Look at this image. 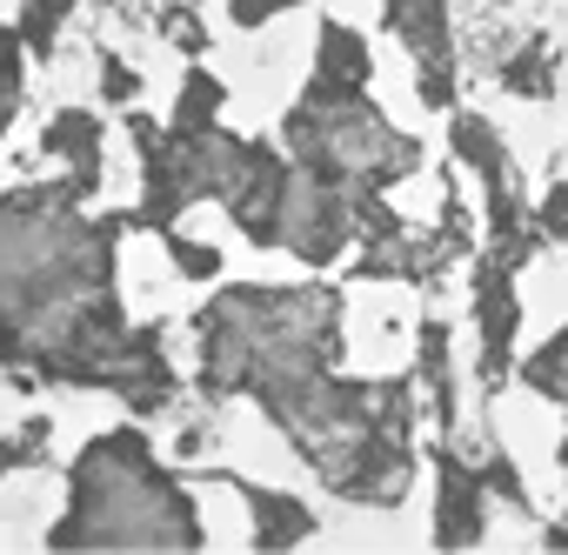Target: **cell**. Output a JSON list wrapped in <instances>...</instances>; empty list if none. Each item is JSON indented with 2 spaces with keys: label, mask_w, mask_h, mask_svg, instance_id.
<instances>
[{
  "label": "cell",
  "mask_w": 568,
  "mask_h": 555,
  "mask_svg": "<svg viewBox=\"0 0 568 555\" xmlns=\"http://www.w3.org/2000/svg\"><path fill=\"white\" fill-rule=\"evenodd\" d=\"M342 289L227 282L194 309V389L247 395L315 482L355 508H395L415 482V375H342Z\"/></svg>",
  "instance_id": "6da1fadb"
},
{
  "label": "cell",
  "mask_w": 568,
  "mask_h": 555,
  "mask_svg": "<svg viewBox=\"0 0 568 555\" xmlns=\"http://www.w3.org/2000/svg\"><path fill=\"white\" fill-rule=\"evenodd\" d=\"M88 201L74 174L0 188V375L168 415L181 395L168 329L121 309V234L134 214H94Z\"/></svg>",
  "instance_id": "7a4b0ae2"
},
{
  "label": "cell",
  "mask_w": 568,
  "mask_h": 555,
  "mask_svg": "<svg viewBox=\"0 0 568 555\" xmlns=\"http://www.w3.org/2000/svg\"><path fill=\"white\" fill-rule=\"evenodd\" d=\"M201 508L181 475L154 455L148 428L121 422L74 448L68 508L48 528V548H201Z\"/></svg>",
  "instance_id": "3957f363"
},
{
  "label": "cell",
  "mask_w": 568,
  "mask_h": 555,
  "mask_svg": "<svg viewBox=\"0 0 568 555\" xmlns=\"http://www.w3.org/2000/svg\"><path fill=\"white\" fill-rule=\"evenodd\" d=\"M281 148L295 168L348 194H388L402 174L422 168V141L388 128V114L368 101V81H328V74H308L302 101L281 121Z\"/></svg>",
  "instance_id": "277c9868"
},
{
  "label": "cell",
  "mask_w": 568,
  "mask_h": 555,
  "mask_svg": "<svg viewBox=\"0 0 568 555\" xmlns=\"http://www.w3.org/2000/svg\"><path fill=\"white\" fill-rule=\"evenodd\" d=\"M541 241H488L475 248L468 268V309H475V335H481V382L501 389L515 369V329H521V295H515V274Z\"/></svg>",
  "instance_id": "5b68a950"
},
{
  "label": "cell",
  "mask_w": 568,
  "mask_h": 555,
  "mask_svg": "<svg viewBox=\"0 0 568 555\" xmlns=\"http://www.w3.org/2000/svg\"><path fill=\"white\" fill-rule=\"evenodd\" d=\"M468 254V228H462V194L448 188V208H442V228L422 234V228H402L388 241H368L362 261H355V282H442V274Z\"/></svg>",
  "instance_id": "8992f818"
},
{
  "label": "cell",
  "mask_w": 568,
  "mask_h": 555,
  "mask_svg": "<svg viewBox=\"0 0 568 555\" xmlns=\"http://www.w3.org/2000/svg\"><path fill=\"white\" fill-rule=\"evenodd\" d=\"M388 34L415 54V94L435 114H455V28H448V0H388L382 8Z\"/></svg>",
  "instance_id": "52a82bcc"
},
{
  "label": "cell",
  "mask_w": 568,
  "mask_h": 555,
  "mask_svg": "<svg viewBox=\"0 0 568 555\" xmlns=\"http://www.w3.org/2000/svg\"><path fill=\"white\" fill-rule=\"evenodd\" d=\"M448 148L481 174V194H488V241H541V228L521 214L515 201V161L501 148V134L481 121V114H455L448 121Z\"/></svg>",
  "instance_id": "ba28073f"
},
{
  "label": "cell",
  "mask_w": 568,
  "mask_h": 555,
  "mask_svg": "<svg viewBox=\"0 0 568 555\" xmlns=\"http://www.w3.org/2000/svg\"><path fill=\"white\" fill-rule=\"evenodd\" d=\"M488 495H495L488 455H481V462H462L455 442L442 435V448H435V542H442V548L481 542V528H488Z\"/></svg>",
  "instance_id": "9c48e42d"
},
{
  "label": "cell",
  "mask_w": 568,
  "mask_h": 555,
  "mask_svg": "<svg viewBox=\"0 0 568 555\" xmlns=\"http://www.w3.org/2000/svg\"><path fill=\"white\" fill-rule=\"evenodd\" d=\"M101 134H108V121H101L94 108H61V114L41 128V161H68V174H74L88 194H101V174H108Z\"/></svg>",
  "instance_id": "30bf717a"
},
{
  "label": "cell",
  "mask_w": 568,
  "mask_h": 555,
  "mask_svg": "<svg viewBox=\"0 0 568 555\" xmlns=\"http://www.w3.org/2000/svg\"><path fill=\"white\" fill-rule=\"evenodd\" d=\"M227 488H241V502H247V522H254V548H295V542H308L315 535V508L308 502H295V495H281V488H254V482H241V475H221Z\"/></svg>",
  "instance_id": "8fae6325"
},
{
  "label": "cell",
  "mask_w": 568,
  "mask_h": 555,
  "mask_svg": "<svg viewBox=\"0 0 568 555\" xmlns=\"http://www.w3.org/2000/svg\"><path fill=\"white\" fill-rule=\"evenodd\" d=\"M415 369H422V375H415V389H428L435 428H442V435H455V415H462V408H455V362H448V329H442L435 315L422 322V349H415Z\"/></svg>",
  "instance_id": "7c38bea8"
},
{
  "label": "cell",
  "mask_w": 568,
  "mask_h": 555,
  "mask_svg": "<svg viewBox=\"0 0 568 555\" xmlns=\"http://www.w3.org/2000/svg\"><path fill=\"white\" fill-rule=\"evenodd\" d=\"M315 74H328V81H368L375 74L368 41L355 28H342V21H322V34H315Z\"/></svg>",
  "instance_id": "4fadbf2b"
},
{
  "label": "cell",
  "mask_w": 568,
  "mask_h": 555,
  "mask_svg": "<svg viewBox=\"0 0 568 555\" xmlns=\"http://www.w3.org/2000/svg\"><path fill=\"white\" fill-rule=\"evenodd\" d=\"M74 8H81V0H21V21H14V28H21V41H28V61H48V54L61 48Z\"/></svg>",
  "instance_id": "5bb4252c"
},
{
  "label": "cell",
  "mask_w": 568,
  "mask_h": 555,
  "mask_svg": "<svg viewBox=\"0 0 568 555\" xmlns=\"http://www.w3.org/2000/svg\"><path fill=\"white\" fill-rule=\"evenodd\" d=\"M21 101H28V41L21 28H0V134L21 121Z\"/></svg>",
  "instance_id": "9a60e30c"
},
{
  "label": "cell",
  "mask_w": 568,
  "mask_h": 555,
  "mask_svg": "<svg viewBox=\"0 0 568 555\" xmlns=\"http://www.w3.org/2000/svg\"><path fill=\"white\" fill-rule=\"evenodd\" d=\"M501 88H508V94H528V101H548V94H555V54H548V41H528V48L501 68Z\"/></svg>",
  "instance_id": "2e32d148"
},
{
  "label": "cell",
  "mask_w": 568,
  "mask_h": 555,
  "mask_svg": "<svg viewBox=\"0 0 568 555\" xmlns=\"http://www.w3.org/2000/svg\"><path fill=\"white\" fill-rule=\"evenodd\" d=\"M54 428H48V415H34L21 435H0V482H8V475H21V468H48L54 462Z\"/></svg>",
  "instance_id": "e0dca14e"
},
{
  "label": "cell",
  "mask_w": 568,
  "mask_h": 555,
  "mask_svg": "<svg viewBox=\"0 0 568 555\" xmlns=\"http://www.w3.org/2000/svg\"><path fill=\"white\" fill-rule=\"evenodd\" d=\"M521 382H528L535 395H548V402H568V329H561L555 342H541V349L521 362Z\"/></svg>",
  "instance_id": "ac0fdd59"
},
{
  "label": "cell",
  "mask_w": 568,
  "mask_h": 555,
  "mask_svg": "<svg viewBox=\"0 0 568 555\" xmlns=\"http://www.w3.org/2000/svg\"><path fill=\"white\" fill-rule=\"evenodd\" d=\"M161 248H168V261H174V274H181V282H214V274H221V248H207V241H194V234H181V228H168V234H154Z\"/></svg>",
  "instance_id": "d6986e66"
},
{
  "label": "cell",
  "mask_w": 568,
  "mask_h": 555,
  "mask_svg": "<svg viewBox=\"0 0 568 555\" xmlns=\"http://www.w3.org/2000/svg\"><path fill=\"white\" fill-rule=\"evenodd\" d=\"M94 61H101V101H108V108H134L148 81H141V74H134V68H128V61H121L114 48H101Z\"/></svg>",
  "instance_id": "ffe728a7"
},
{
  "label": "cell",
  "mask_w": 568,
  "mask_h": 555,
  "mask_svg": "<svg viewBox=\"0 0 568 555\" xmlns=\"http://www.w3.org/2000/svg\"><path fill=\"white\" fill-rule=\"evenodd\" d=\"M288 8H308V0H227V21L234 28H267V21H281V14H288Z\"/></svg>",
  "instance_id": "44dd1931"
},
{
  "label": "cell",
  "mask_w": 568,
  "mask_h": 555,
  "mask_svg": "<svg viewBox=\"0 0 568 555\" xmlns=\"http://www.w3.org/2000/svg\"><path fill=\"white\" fill-rule=\"evenodd\" d=\"M535 228H541V234H555V241H568V181H555V188L541 194V208H535Z\"/></svg>",
  "instance_id": "7402d4cb"
},
{
  "label": "cell",
  "mask_w": 568,
  "mask_h": 555,
  "mask_svg": "<svg viewBox=\"0 0 568 555\" xmlns=\"http://www.w3.org/2000/svg\"><path fill=\"white\" fill-rule=\"evenodd\" d=\"M548 542H555V548H568V522H555V528H548Z\"/></svg>",
  "instance_id": "603a6c76"
},
{
  "label": "cell",
  "mask_w": 568,
  "mask_h": 555,
  "mask_svg": "<svg viewBox=\"0 0 568 555\" xmlns=\"http://www.w3.org/2000/svg\"><path fill=\"white\" fill-rule=\"evenodd\" d=\"M555 462H561V468H568V435H561V455H555Z\"/></svg>",
  "instance_id": "cb8c5ba5"
}]
</instances>
